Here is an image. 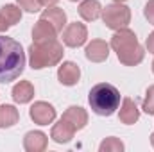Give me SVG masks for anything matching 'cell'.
<instances>
[{
	"instance_id": "cell-1",
	"label": "cell",
	"mask_w": 154,
	"mask_h": 152,
	"mask_svg": "<svg viewBox=\"0 0 154 152\" xmlns=\"http://www.w3.org/2000/svg\"><path fill=\"white\" fill-rule=\"evenodd\" d=\"M25 52L16 39L0 36V84H7L23 74Z\"/></svg>"
},
{
	"instance_id": "cell-2",
	"label": "cell",
	"mask_w": 154,
	"mask_h": 152,
	"mask_svg": "<svg viewBox=\"0 0 154 152\" xmlns=\"http://www.w3.org/2000/svg\"><path fill=\"white\" fill-rule=\"evenodd\" d=\"M109 47L116 52L118 61L122 65H125V66H136L145 57V50L138 43L136 34L131 29H127V27L115 31V34L111 36Z\"/></svg>"
},
{
	"instance_id": "cell-3",
	"label": "cell",
	"mask_w": 154,
	"mask_h": 152,
	"mask_svg": "<svg viewBox=\"0 0 154 152\" xmlns=\"http://www.w3.org/2000/svg\"><path fill=\"white\" fill-rule=\"evenodd\" d=\"M91 111L99 116H111L120 108V91L113 84L99 82L88 93Z\"/></svg>"
},
{
	"instance_id": "cell-4",
	"label": "cell",
	"mask_w": 154,
	"mask_h": 152,
	"mask_svg": "<svg viewBox=\"0 0 154 152\" xmlns=\"http://www.w3.org/2000/svg\"><path fill=\"white\" fill-rule=\"evenodd\" d=\"M63 45L54 39V41H47V43H32L29 47V65L32 70H43V68H50L59 65V61L63 59Z\"/></svg>"
},
{
	"instance_id": "cell-5",
	"label": "cell",
	"mask_w": 154,
	"mask_h": 152,
	"mask_svg": "<svg viewBox=\"0 0 154 152\" xmlns=\"http://www.w3.org/2000/svg\"><path fill=\"white\" fill-rule=\"evenodd\" d=\"M102 22L106 23L108 29H113V31L124 29L131 22V9L118 2L106 5V9H102Z\"/></svg>"
},
{
	"instance_id": "cell-6",
	"label": "cell",
	"mask_w": 154,
	"mask_h": 152,
	"mask_svg": "<svg viewBox=\"0 0 154 152\" xmlns=\"http://www.w3.org/2000/svg\"><path fill=\"white\" fill-rule=\"evenodd\" d=\"M63 43L70 48H77V47H82L88 39V29L84 23H79V22H74V23H68L66 29L63 31Z\"/></svg>"
},
{
	"instance_id": "cell-7",
	"label": "cell",
	"mask_w": 154,
	"mask_h": 152,
	"mask_svg": "<svg viewBox=\"0 0 154 152\" xmlns=\"http://www.w3.org/2000/svg\"><path fill=\"white\" fill-rule=\"evenodd\" d=\"M29 116L34 123L38 125H48L56 120V109L52 104L48 102H43V100H38L31 106L29 109Z\"/></svg>"
},
{
	"instance_id": "cell-8",
	"label": "cell",
	"mask_w": 154,
	"mask_h": 152,
	"mask_svg": "<svg viewBox=\"0 0 154 152\" xmlns=\"http://www.w3.org/2000/svg\"><path fill=\"white\" fill-rule=\"evenodd\" d=\"M84 56L91 63H104L109 57V45L104 39H91L84 48Z\"/></svg>"
},
{
	"instance_id": "cell-9",
	"label": "cell",
	"mask_w": 154,
	"mask_h": 152,
	"mask_svg": "<svg viewBox=\"0 0 154 152\" xmlns=\"http://www.w3.org/2000/svg\"><path fill=\"white\" fill-rule=\"evenodd\" d=\"M57 79L63 86H75L81 79V68L74 61H65L57 68Z\"/></svg>"
},
{
	"instance_id": "cell-10",
	"label": "cell",
	"mask_w": 154,
	"mask_h": 152,
	"mask_svg": "<svg viewBox=\"0 0 154 152\" xmlns=\"http://www.w3.org/2000/svg\"><path fill=\"white\" fill-rule=\"evenodd\" d=\"M74 134H75V127H74L70 122L63 120V118H61V120L52 127V131H50V138H52L56 143H68V141H72Z\"/></svg>"
},
{
	"instance_id": "cell-11",
	"label": "cell",
	"mask_w": 154,
	"mask_h": 152,
	"mask_svg": "<svg viewBox=\"0 0 154 152\" xmlns=\"http://www.w3.org/2000/svg\"><path fill=\"white\" fill-rule=\"evenodd\" d=\"M48 145V138L41 131H31L23 136V149L27 152H43Z\"/></svg>"
},
{
	"instance_id": "cell-12",
	"label": "cell",
	"mask_w": 154,
	"mask_h": 152,
	"mask_svg": "<svg viewBox=\"0 0 154 152\" xmlns=\"http://www.w3.org/2000/svg\"><path fill=\"white\" fill-rule=\"evenodd\" d=\"M56 36H57V31H56L47 20L39 18L38 22H36V25H34V29H32V39H34V43L54 41V39H57Z\"/></svg>"
},
{
	"instance_id": "cell-13",
	"label": "cell",
	"mask_w": 154,
	"mask_h": 152,
	"mask_svg": "<svg viewBox=\"0 0 154 152\" xmlns=\"http://www.w3.org/2000/svg\"><path fill=\"white\" fill-rule=\"evenodd\" d=\"M11 95L16 104H29L34 99V86L29 81H20L13 86Z\"/></svg>"
},
{
	"instance_id": "cell-14",
	"label": "cell",
	"mask_w": 154,
	"mask_h": 152,
	"mask_svg": "<svg viewBox=\"0 0 154 152\" xmlns=\"http://www.w3.org/2000/svg\"><path fill=\"white\" fill-rule=\"evenodd\" d=\"M118 118H120V122L125 123V125H133V123L138 122V118H140V109H138V106H136V102H134L133 99H124V100H122Z\"/></svg>"
},
{
	"instance_id": "cell-15",
	"label": "cell",
	"mask_w": 154,
	"mask_h": 152,
	"mask_svg": "<svg viewBox=\"0 0 154 152\" xmlns=\"http://www.w3.org/2000/svg\"><path fill=\"white\" fill-rule=\"evenodd\" d=\"M61 118L66 120V122H70V123L75 127V131L84 129L86 123H88V113H86V109H82L81 106H70V108L63 113Z\"/></svg>"
},
{
	"instance_id": "cell-16",
	"label": "cell",
	"mask_w": 154,
	"mask_h": 152,
	"mask_svg": "<svg viewBox=\"0 0 154 152\" xmlns=\"http://www.w3.org/2000/svg\"><path fill=\"white\" fill-rule=\"evenodd\" d=\"M41 18L47 20L57 32H63V27L66 25V13L61 7H47L41 13Z\"/></svg>"
},
{
	"instance_id": "cell-17",
	"label": "cell",
	"mask_w": 154,
	"mask_h": 152,
	"mask_svg": "<svg viewBox=\"0 0 154 152\" xmlns=\"http://www.w3.org/2000/svg\"><path fill=\"white\" fill-rule=\"evenodd\" d=\"M79 14L86 22H95L102 14V5L99 0H82L79 4Z\"/></svg>"
},
{
	"instance_id": "cell-18",
	"label": "cell",
	"mask_w": 154,
	"mask_h": 152,
	"mask_svg": "<svg viewBox=\"0 0 154 152\" xmlns=\"http://www.w3.org/2000/svg\"><path fill=\"white\" fill-rule=\"evenodd\" d=\"M18 120H20V113L14 106H11V104L0 106V129L13 127L14 123H18Z\"/></svg>"
},
{
	"instance_id": "cell-19",
	"label": "cell",
	"mask_w": 154,
	"mask_h": 152,
	"mask_svg": "<svg viewBox=\"0 0 154 152\" xmlns=\"http://www.w3.org/2000/svg\"><path fill=\"white\" fill-rule=\"evenodd\" d=\"M0 14L4 16V20L9 25H16L22 20V7L14 5V4H5V5L0 7Z\"/></svg>"
},
{
	"instance_id": "cell-20",
	"label": "cell",
	"mask_w": 154,
	"mask_h": 152,
	"mask_svg": "<svg viewBox=\"0 0 154 152\" xmlns=\"http://www.w3.org/2000/svg\"><path fill=\"white\" fill-rule=\"evenodd\" d=\"M124 149H125L124 143H122L118 138H115V136L106 138V140L99 145V150L100 152H122Z\"/></svg>"
},
{
	"instance_id": "cell-21",
	"label": "cell",
	"mask_w": 154,
	"mask_h": 152,
	"mask_svg": "<svg viewBox=\"0 0 154 152\" xmlns=\"http://www.w3.org/2000/svg\"><path fill=\"white\" fill-rule=\"evenodd\" d=\"M142 109H143L147 114H154V84L149 86L147 91H145V99H143Z\"/></svg>"
},
{
	"instance_id": "cell-22",
	"label": "cell",
	"mask_w": 154,
	"mask_h": 152,
	"mask_svg": "<svg viewBox=\"0 0 154 152\" xmlns=\"http://www.w3.org/2000/svg\"><path fill=\"white\" fill-rule=\"evenodd\" d=\"M16 2L27 13H38L39 9H41V2L39 0H16Z\"/></svg>"
},
{
	"instance_id": "cell-23",
	"label": "cell",
	"mask_w": 154,
	"mask_h": 152,
	"mask_svg": "<svg viewBox=\"0 0 154 152\" xmlns=\"http://www.w3.org/2000/svg\"><path fill=\"white\" fill-rule=\"evenodd\" d=\"M143 14H145V18H147V22L154 25V0H149L147 4H145V9H143Z\"/></svg>"
},
{
	"instance_id": "cell-24",
	"label": "cell",
	"mask_w": 154,
	"mask_h": 152,
	"mask_svg": "<svg viewBox=\"0 0 154 152\" xmlns=\"http://www.w3.org/2000/svg\"><path fill=\"white\" fill-rule=\"evenodd\" d=\"M145 45H147V50H149L151 54H154V31L149 34V38H147V43H145Z\"/></svg>"
},
{
	"instance_id": "cell-25",
	"label": "cell",
	"mask_w": 154,
	"mask_h": 152,
	"mask_svg": "<svg viewBox=\"0 0 154 152\" xmlns=\"http://www.w3.org/2000/svg\"><path fill=\"white\" fill-rule=\"evenodd\" d=\"M9 27H11V25H9V23H7V22L4 20V16L0 14V32H5V31H7Z\"/></svg>"
},
{
	"instance_id": "cell-26",
	"label": "cell",
	"mask_w": 154,
	"mask_h": 152,
	"mask_svg": "<svg viewBox=\"0 0 154 152\" xmlns=\"http://www.w3.org/2000/svg\"><path fill=\"white\" fill-rule=\"evenodd\" d=\"M41 2V5H45V7H54L59 0H39Z\"/></svg>"
},
{
	"instance_id": "cell-27",
	"label": "cell",
	"mask_w": 154,
	"mask_h": 152,
	"mask_svg": "<svg viewBox=\"0 0 154 152\" xmlns=\"http://www.w3.org/2000/svg\"><path fill=\"white\" fill-rule=\"evenodd\" d=\"M151 145H152V147H154V132H152V134H151Z\"/></svg>"
},
{
	"instance_id": "cell-28",
	"label": "cell",
	"mask_w": 154,
	"mask_h": 152,
	"mask_svg": "<svg viewBox=\"0 0 154 152\" xmlns=\"http://www.w3.org/2000/svg\"><path fill=\"white\" fill-rule=\"evenodd\" d=\"M113 2H118V4H124V2H127V0H113Z\"/></svg>"
},
{
	"instance_id": "cell-29",
	"label": "cell",
	"mask_w": 154,
	"mask_h": 152,
	"mask_svg": "<svg viewBox=\"0 0 154 152\" xmlns=\"http://www.w3.org/2000/svg\"><path fill=\"white\" fill-rule=\"evenodd\" d=\"M152 72H154V61H152Z\"/></svg>"
},
{
	"instance_id": "cell-30",
	"label": "cell",
	"mask_w": 154,
	"mask_h": 152,
	"mask_svg": "<svg viewBox=\"0 0 154 152\" xmlns=\"http://www.w3.org/2000/svg\"><path fill=\"white\" fill-rule=\"evenodd\" d=\"M70 2H77V0H70Z\"/></svg>"
}]
</instances>
